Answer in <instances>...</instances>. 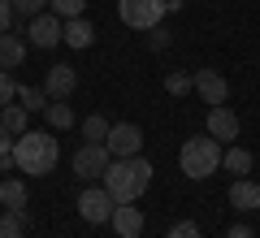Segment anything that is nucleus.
<instances>
[{"label":"nucleus","instance_id":"obj_3","mask_svg":"<svg viewBox=\"0 0 260 238\" xmlns=\"http://www.w3.org/2000/svg\"><path fill=\"white\" fill-rule=\"evenodd\" d=\"M221 152L225 147L217 143L213 134H195L182 143V152H178V165H182L186 178H195V182H204V178H213L217 169H221Z\"/></svg>","mask_w":260,"mask_h":238},{"label":"nucleus","instance_id":"obj_29","mask_svg":"<svg viewBox=\"0 0 260 238\" xmlns=\"http://www.w3.org/2000/svg\"><path fill=\"white\" fill-rule=\"evenodd\" d=\"M9 22H13V5H9V0H0V35L9 30Z\"/></svg>","mask_w":260,"mask_h":238},{"label":"nucleus","instance_id":"obj_31","mask_svg":"<svg viewBox=\"0 0 260 238\" xmlns=\"http://www.w3.org/2000/svg\"><path fill=\"white\" fill-rule=\"evenodd\" d=\"M9 152H13V134L0 126V156H9Z\"/></svg>","mask_w":260,"mask_h":238},{"label":"nucleus","instance_id":"obj_18","mask_svg":"<svg viewBox=\"0 0 260 238\" xmlns=\"http://www.w3.org/2000/svg\"><path fill=\"white\" fill-rule=\"evenodd\" d=\"M0 203H5V208H26V186H22L18 178H5V182H0Z\"/></svg>","mask_w":260,"mask_h":238},{"label":"nucleus","instance_id":"obj_14","mask_svg":"<svg viewBox=\"0 0 260 238\" xmlns=\"http://www.w3.org/2000/svg\"><path fill=\"white\" fill-rule=\"evenodd\" d=\"M91 39H95V30H91V22H87V18H70V22L61 26V44L78 48V52L91 48Z\"/></svg>","mask_w":260,"mask_h":238},{"label":"nucleus","instance_id":"obj_15","mask_svg":"<svg viewBox=\"0 0 260 238\" xmlns=\"http://www.w3.org/2000/svg\"><path fill=\"white\" fill-rule=\"evenodd\" d=\"M26 61V44L18 35H0V70H18Z\"/></svg>","mask_w":260,"mask_h":238},{"label":"nucleus","instance_id":"obj_26","mask_svg":"<svg viewBox=\"0 0 260 238\" xmlns=\"http://www.w3.org/2000/svg\"><path fill=\"white\" fill-rule=\"evenodd\" d=\"M169 238H204V234H200V225H195V221H178V225L169 229Z\"/></svg>","mask_w":260,"mask_h":238},{"label":"nucleus","instance_id":"obj_10","mask_svg":"<svg viewBox=\"0 0 260 238\" xmlns=\"http://www.w3.org/2000/svg\"><path fill=\"white\" fill-rule=\"evenodd\" d=\"M78 87V74H74V65H48V78H44V91H48V100H65V95Z\"/></svg>","mask_w":260,"mask_h":238},{"label":"nucleus","instance_id":"obj_23","mask_svg":"<svg viewBox=\"0 0 260 238\" xmlns=\"http://www.w3.org/2000/svg\"><path fill=\"white\" fill-rule=\"evenodd\" d=\"M52 5V13L61 22H70V18H83V9H87V0H48Z\"/></svg>","mask_w":260,"mask_h":238},{"label":"nucleus","instance_id":"obj_32","mask_svg":"<svg viewBox=\"0 0 260 238\" xmlns=\"http://www.w3.org/2000/svg\"><path fill=\"white\" fill-rule=\"evenodd\" d=\"M225 238H256V234H251L247 225H230V234H225Z\"/></svg>","mask_w":260,"mask_h":238},{"label":"nucleus","instance_id":"obj_13","mask_svg":"<svg viewBox=\"0 0 260 238\" xmlns=\"http://www.w3.org/2000/svg\"><path fill=\"white\" fill-rule=\"evenodd\" d=\"M230 208L234 212H256L260 208V186L251 182V178H239V182L230 186Z\"/></svg>","mask_w":260,"mask_h":238},{"label":"nucleus","instance_id":"obj_5","mask_svg":"<svg viewBox=\"0 0 260 238\" xmlns=\"http://www.w3.org/2000/svg\"><path fill=\"white\" fill-rule=\"evenodd\" d=\"M113 208H117V199H113L104 186H87V191L78 195V217H83L87 225H104V221H113Z\"/></svg>","mask_w":260,"mask_h":238},{"label":"nucleus","instance_id":"obj_8","mask_svg":"<svg viewBox=\"0 0 260 238\" xmlns=\"http://www.w3.org/2000/svg\"><path fill=\"white\" fill-rule=\"evenodd\" d=\"M191 83H195V91L204 95V104H213V109H217V104H225V95H230V83H225L217 70H195Z\"/></svg>","mask_w":260,"mask_h":238},{"label":"nucleus","instance_id":"obj_30","mask_svg":"<svg viewBox=\"0 0 260 238\" xmlns=\"http://www.w3.org/2000/svg\"><path fill=\"white\" fill-rule=\"evenodd\" d=\"M148 35H152V48H169V35H165V30H160V26H152Z\"/></svg>","mask_w":260,"mask_h":238},{"label":"nucleus","instance_id":"obj_12","mask_svg":"<svg viewBox=\"0 0 260 238\" xmlns=\"http://www.w3.org/2000/svg\"><path fill=\"white\" fill-rule=\"evenodd\" d=\"M113 229H117V238H139L143 234V212L135 203H117L113 208Z\"/></svg>","mask_w":260,"mask_h":238},{"label":"nucleus","instance_id":"obj_2","mask_svg":"<svg viewBox=\"0 0 260 238\" xmlns=\"http://www.w3.org/2000/svg\"><path fill=\"white\" fill-rule=\"evenodd\" d=\"M104 191L113 195L117 203H135L143 191H148L152 182V165L143 160V156H126V160H109V169H104Z\"/></svg>","mask_w":260,"mask_h":238},{"label":"nucleus","instance_id":"obj_9","mask_svg":"<svg viewBox=\"0 0 260 238\" xmlns=\"http://www.w3.org/2000/svg\"><path fill=\"white\" fill-rule=\"evenodd\" d=\"M61 26H65V22L56 18V13H39V18H30L26 35H30L35 48H56V44H61Z\"/></svg>","mask_w":260,"mask_h":238},{"label":"nucleus","instance_id":"obj_17","mask_svg":"<svg viewBox=\"0 0 260 238\" xmlns=\"http://www.w3.org/2000/svg\"><path fill=\"white\" fill-rule=\"evenodd\" d=\"M221 169H230V174H251V152L230 143V147L221 152Z\"/></svg>","mask_w":260,"mask_h":238},{"label":"nucleus","instance_id":"obj_11","mask_svg":"<svg viewBox=\"0 0 260 238\" xmlns=\"http://www.w3.org/2000/svg\"><path fill=\"white\" fill-rule=\"evenodd\" d=\"M239 117H234L230 109H225V104H217L213 113H208V134L217 139V143H234V139H239Z\"/></svg>","mask_w":260,"mask_h":238},{"label":"nucleus","instance_id":"obj_6","mask_svg":"<svg viewBox=\"0 0 260 238\" xmlns=\"http://www.w3.org/2000/svg\"><path fill=\"white\" fill-rule=\"evenodd\" d=\"M104 147H109L113 160L139 156V147H143V130L135 126V121H117V126H109V139H104Z\"/></svg>","mask_w":260,"mask_h":238},{"label":"nucleus","instance_id":"obj_21","mask_svg":"<svg viewBox=\"0 0 260 238\" xmlns=\"http://www.w3.org/2000/svg\"><path fill=\"white\" fill-rule=\"evenodd\" d=\"M83 139L87 143H104V139H109V121H104L100 113H91V117L83 121Z\"/></svg>","mask_w":260,"mask_h":238},{"label":"nucleus","instance_id":"obj_1","mask_svg":"<svg viewBox=\"0 0 260 238\" xmlns=\"http://www.w3.org/2000/svg\"><path fill=\"white\" fill-rule=\"evenodd\" d=\"M56 160H61V143H56L48 130H26V134L13 139V165H18L22 174L44 178V174L56 169Z\"/></svg>","mask_w":260,"mask_h":238},{"label":"nucleus","instance_id":"obj_22","mask_svg":"<svg viewBox=\"0 0 260 238\" xmlns=\"http://www.w3.org/2000/svg\"><path fill=\"white\" fill-rule=\"evenodd\" d=\"M165 91H169V95H186V91H195L191 74H186V70H174V74H165Z\"/></svg>","mask_w":260,"mask_h":238},{"label":"nucleus","instance_id":"obj_28","mask_svg":"<svg viewBox=\"0 0 260 238\" xmlns=\"http://www.w3.org/2000/svg\"><path fill=\"white\" fill-rule=\"evenodd\" d=\"M5 217H9L13 225H22V229L30 225V212H26V208H5Z\"/></svg>","mask_w":260,"mask_h":238},{"label":"nucleus","instance_id":"obj_7","mask_svg":"<svg viewBox=\"0 0 260 238\" xmlns=\"http://www.w3.org/2000/svg\"><path fill=\"white\" fill-rule=\"evenodd\" d=\"M109 147L104 143H83L74 152V178H83V182H95V178H104V169H109Z\"/></svg>","mask_w":260,"mask_h":238},{"label":"nucleus","instance_id":"obj_16","mask_svg":"<svg viewBox=\"0 0 260 238\" xmlns=\"http://www.w3.org/2000/svg\"><path fill=\"white\" fill-rule=\"evenodd\" d=\"M26 117H30V113L22 109V104H5V109H0V126L9 130L13 139H18V134H26Z\"/></svg>","mask_w":260,"mask_h":238},{"label":"nucleus","instance_id":"obj_25","mask_svg":"<svg viewBox=\"0 0 260 238\" xmlns=\"http://www.w3.org/2000/svg\"><path fill=\"white\" fill-rule=\"evenodd\" d=\"M9 5H13V13H22V18H39L48 0H9Z\"/></svg>","mask_w":260,"mask_h":238},{"label":"nucleus","instance_id":"obj_24","mask_svg":"<svg viewBox=\"0 0 260 238\" xmlns=\"http://www.w3.org/2000/svg\"><path fill=\"white\" fill-rule=\"evenodd\" d=\"M13 95H18L13 74H9V70H0V109H5V104H13Z\"/></svg>","mask_w":260,"mask_h":238},{"label":"nucleus","instance_id":"obj_4","mask_svg":"<svg viewBox=\"0 0 260 238\" xmlns=\"http://www.w3.org/2000/svg\"><path fill=\"white\" fill-rule=\"evenodd\" d=\"M117 13L130 30H152L165 18V0H117Z\"/></svg>","mask_w":260,"mask_h":238},{"label":"nucleus","instance_id":"obj_19","mask_svg":"<svg viewBox=\"0 0 260 238\" xmlns=\"http://www.w3.org/2000/svg\"><path fill=\"white\" fill-rule=\"evenodd\" d=\"M44 113H48V121H52L56 130H70V126H74V109H70L65 100H48Z\"/></svg>","mask_w":260,"mask_h":238},{"label":"nucleus","instance_id":"obj_20","mask_svg":"<svg viewBox=\"0 0 260 238\" xmlns=\"http://www.w3.org/2000/svg\"><path fill=\"white\" fill-rule=\"evenodd\" d=\"M18 100L26 113H44L48 109V91H39V87H18Z\"/></svg>","mask_w":260,"mask_h":238},{"label":"nucleus","instance_id":"obj_27","mask_svg":"<svg viewBox=\"0 0 260 238\" xmlns=\"http://www.w3.org/2000/svg\"><path fill=\"white\" fill-rule=\"evenodd\" d=\"M0 238H22V225H13L5 212H0Z\"/></svg>","mask_w":260,"mask_h":238},{"label":"nucleus","instance_id":"obj_33","mask_svg":"<svg viewBox=\"0 0 260 238\" xmlns=\"http://www.w3.org/2000/svg\"><path fill=\"white\" fill-rule=\"evenodd\" d=\"M0 208H5V203H0Z\"/></svg>","mask_w":260,"mask_h":238},{"label":"nucleus","instance_id":"obj_34","mask_svg":"<svg viewBox=\"0 0 260 238\" xmlns=\"http://www.w3.org/2000/svg\"><path fill=\"white\" fill-rule=\"evenodd\" d=\"M256 212H260V208H256Z\"/></svg>","mask_w":260,"mask_h":238}]
</instances>
